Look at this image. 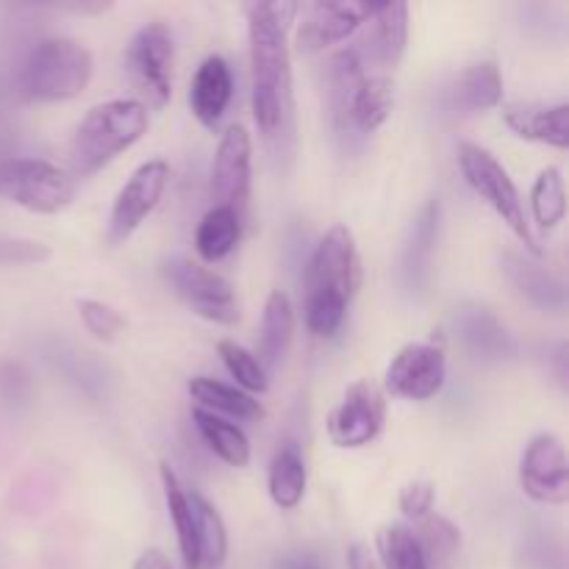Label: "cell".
Here are the masks:
<instances>
[{
	"label": "cell",
	"mask_w": 569,
	"mask_h": 569,
	"mask_svg": "<svg viewBox=\"0 0 569 569\" xmlns=\"http://www.w3.org/2000/svg\"><path fill=\"white\" fill-rule=\"evenodd\" d=\"M250 89H253V120L267 139L281 137L292 120V59H289L287 31L300 6L289 0L250 3Z\"/></svg>",
	"instance_id": "cell-1"
},
{
	"label": "cell",
	"mask_w": 569,
	"mask_h": 569,
	"mask_svg": "<svg viewBox=\"0 0 569 569\" xmlns=\"http://www.w3.org/2000/svg\"><path fill=\"white\" fill-rule=\"evenodd\" d=\"M361 287V259L348 226L328 228L306 270V326L317 337H333Z\"/></svg>",
	"instance_id": "cell-2"
},
{
	"label": "cell",
	"mask_w": 569,
	"mask_h": 569,
	"mask_svg": "<svg viewBox=\"0 0 569 569\" xmlns=\"http://www.w3.org/2000/svg\"><path fill=\"white\" fill-rule=\"evenodd\" d=\"M148 122V106L133 98L106 100L89 109L67 150V176L76 181L100 172L144 137Z\"/></svg>",
	"instance_id": "cell-3"
},
{
	"label": "cell",
	"mask_w": 569,
	"mask_h": 569,
	"mask_svg": "<svg viewBox=\"0 0 569 569\" xmlns=\"http://www.w3.org/2000/svg\"><path fill=\"white\" fill-rule=\"evenodd\" d=\"M94 59L87 44L70 37L39 39L20 70V89L28 100L56 103L78 98L89 87Z\"/></svg>",
	"instance_id": "cell-4"
},
{
	"label": "cell",
	"mask_w": 569,
	"mask_h": 569,
	"mask_svg": "<svg viewBox=\"0 0 569 569\" xmlns=\"http://www.w3.org/2000/svg\"><path fill=\"white\" fill-rule=\"evenodd\" d=\"M459 167L465 181L476 189V194L481 200H487L489 209L511 228L517 239L526 244L528 253L539 256L542 248H539L537 237H533L531 226L526 220V209H522L520 192H517L515 181L506 172V167L489 153L487 148L476 142H461L459 144Z\"/></svg>",
	"instance_id": "cell-5"
},
{
	"label": "cell",
	"mask_w": 569,
	"mask_h": 569,
	"mask_svg": "<svg viewBox=\"0 0 569 569\" xmlns=\"http://www.w3.org/2000/svg\"><path fill=\"white\" fill-rule=\"evenodd\" d=\"M0 198L33 214H59L76 198V181L44 159H3Z\"/></svg>",
	"instance_id": "cell-6"
},
{
	"label": "cell",
	"mask_w": 569,
	"mask_h": 569,
	"mask_svg": "<svg viewBox=\"0 0 569 569\" xmlns=\"http://www.w3.org/2000/svg\"><path fill=\"white\" fill-rule=\"evenodd\" d=\"M164 278L178 298L203 320L217 326H237L242 317L233 287L209 267L192 259H170L164 264Z\"/></svg>",
	"instance_id": "cell-7"
},
{
	"label": "cell",
	"mask_w": 569,
	"mask_h": 569,
	"mask_svg": "<svg viewBox=\"0 0 569 569\" xmlns=\"http://www.w3.org/2000/svg\"><path fill=\"white\" fill-rule=\"evenodd\" d=\"M172 53H176L172 31L159 20L139 28V31L133 33L131 42H128V76H131V81L137 83L139 92H142L144 98H148V103L156 106V109L167 106V100H170L172 94Z\"/></svg>",
	"instance_id": "cell-8"
},
{
	"label": "cell",
	"mask_w": 569,
	"mask_h": 569,
	"mask_svg": "<svg viewBox=\"0 0 569 569\" xmlns=\"http://www.w3.org/2000/svg\"><path fill=\"white\" fill-rule=\"evenodd\" d=\"M167 181H170V164L161 159L144 161L142 167L133 170V176L117 192L114 206H111L109 228H106V242L111 248L126 244L133 237V231L153 214L161 194H164Z\"/></svg>",
	"instance_id": "cell-9"
},
{
	"label": "cell",
	"mask_w": 569,
	"mask_h": 569,
	"mask_svg": "<svg viewBox=\"0 0 569 569\" xmlns=\"http://www.w3.org/2000/svg\"><path fill=\"white\" fill-rule=\"evenodd\" d=\"M387 420V400L372 381L350 383L345 398L328 417V437L337 448H365L381 433Z\"/></svg>",
	"instance_id": "cell-10"
},
{
	"label": "cell",
	"mask_w": 569,
	"mask_h": 569,
	"mask_svg": "<svg viewBox=\"0 0 569 569\" xmlns=\"http://www.w3.org/2000/svg\"><path fill=\"white\" fill-rule=\"evenodd\" d=\"M448 381V359L439 345L431 342H409L398 350V356L389 365L387 392L403 400H431L442 392Z\"/></svg>",
	"instance_id": "cell-11"
},
{
	"label": "cell",
	"mask_w": 569,
	"mask_h": 569,
	"mask_svg": "<svg viewBox=\"0 0 569 569\" xmlns=\"http://www.w3.org/2000/svg\"><path fill=\"white\" fill-rule=\"evenodd\" d=\"M520 487L531 500L565 506L569 500V470L565 445L556 433H539L520 461Z\"/></svg>",
	"instance_id": "cell-12"
},
{
	"label": "cell",
	"mask_w": 569,
	"mask_h": 569,
	"mask_svg": "<svg viewBox=\"0 0 569 569\" xmlns=\"http://www.w3.org/2000/svg\"><path fill=\"white\" fill-rule=\"evenodd\" d=\"M250 167H253V142L242 126H231L217 144L211 164V198L214 206H226L242 217L250 198Z\"/></svg>",
	"instance_id": "cell-13"
},
{
	"label": "cell",
	"mask_w": 569,
	"mask_h": 569,
	"mask_svg": "<svg viewBox=\"0 0 569 569\" xmlns=\"http://www.w3.org/2000/svg\"><path fill=\"white\" fill-rule=\"evenodd\" d=\"M370 3H356V0H320V3L306 9L303 22L298 31L300 53H320L328 44H337L359 31L370 20Z\"/></svg>",
	"instance_id": "cell-14"
},
{
	"label": "cell",
	"mask_w": 569,
	"mask_h": 569,
	"mask_svg": "<svg viewBox=\"0 0 569 569\" xmlns=\"http://www.w3.org/2000/svg\"><path fill=\"white\" fill-rule=\"evenodd\" d=\"M231 98L233 78L228 61L222 56H209V59L200 61L192 83H189V106H192V114L198 117L200 126L214 131L220 126Z\"/></svg>",
	"instance_id": "cell-15"
},
{
	"label": "cell",
	"mask_w": 569,
	"mask_h": 569,
	"mask_svg": "<svg viewBox=\"0 0 569 569\" xmlns=\"http://www.w3.org/2000/svg\"><path fill=\"white\" fill-rule=\"evenodd\" d=\"M365 26H370V33H367V39L361 44L370 53L372 64L383 67V70H395L398 61L403 59L406 42H409V6H376Z\"/></svg>",
	"instance_id": "cell-16"
},
{
	"label": "cell",
	"mask_w": 569,
	"mask_h": 569,
	"mask_svg": "<svg viewBox=\"0 0 569 569\" xmlns=\"http://www.w3.org/2000/svg\"><path fill=\"white\" fill-rule=\"evenodd\" d=\"M503 122L522 139L531 142L553 144L567 150L569 144V106H533V103H509L503 106Z\"/></svg>",
	"instance_id": "cell-17"
},
{
	"label": "cell",
	"mask_w": 569,
	"mask_h": 569,
	"mask_svg": "<svg viewBox=\"0 0 569 569\" xmlns=\"http://www.w3.org/2000/svg\"><path fill=\"white\" fill-rule=\"evenodd\" d=\"M295 337V309L292 298L281 289L267 298L264 317H261V333H259V365L264 372L276 370L289 353V345Z\"/></svg>",
	"instance_id": "cell-18"
},
{
	"label": "cell",
	"mask_w": 569,
	"mask_h": 569,
	"mask_svg": "<svg viewBox=\"0 0 569 569\" xmlns=\"http://www.w3.org/2000/svg\"><path fill=\"white\" fill-rule=\"evenodd\" d=\"M189 395L198 400L200 409L211 411V415H228V417H237V420L244 422H253L264 417V409H261L259 400L253 395L242 392L237 387H228V383L214 381V378H206L198 376L189 381Z\"/></svg>",
	"instance_id": "cell-19"
},
{
	"label": "cell",
	"mask_w": 569,
	"mask_h": 569,
	"mask_svg": "<svg viewBox=\"0 0 569 569\" xmlns=\"http://www.w3.org/2000/svg\"><path fill=\"white\" fill-rule=\"evenodd\" d=\"M242 237V217L226 206H211L194 231V250L203 261L217 264L237 248Z\"/></svg>",
	"instance_id": "cell-20"
},
{
	"label": "cell",
	"mask_w": 569,
	"mask_h": 569,
	"mask_svg": "<svg viewBox=\"0 0 569 569\" xmlns=\"http://www.w3.org/2000/svg\"><path fill=\"white\" fill-rule=\"evenodd\" d=\"M192 420L194 426H198L203 442L209 445V450L217 456V459L226 461L228 467L250 465V442L248 437H244L242 428L228 422L226 417L200 409V406H194L192 409Z\"/></svg>",
	"instance_id": "cell-21"
},
{
	"label": "cell",
	"mask_w": 569,
	"mask_h": 569,
	"mask_svg": "<svg viewBox=\"0 0 569 569\" xmlns=\"http://www.w3.org/2000/svg\"><path fill=\"white\" fill-rule=\"evenodd\" d=\"M270 498L278 509H298L306 495V465L298 445L283 442L270 461Z\"/></svg>",
	"instance_id": "cell-22"
},
{
	"label": "cell",
	"mask_w": 569,
	"mask_h": 569,
	"mask_svg": "<svg viewBox=\"0 0 569 569\" xmlns=\"http://www.w3.org/2000/svg\"><path fill=\"white\" fill-rule=\"evenodd\" d=\"M161 487H164L167 511H170L172 528H176L178 550H181L183 567L200 569V553H198V537H194L192 506H189L187 489L181 487V481H178L176 472L170 470V465H161Z\"/></svg>",
	"instance_id": "cell-23"
},
{
	"label": "cell",
	"mask_w": 569,
	"mask_h": 569,
	"mask_svg": "<svg viewBox=\"0 0 569 569\" xmlns=\"http://www.w3.org/2000/svg\"><path fill=\"white\" fill-rule=\"evenodd\" d=\"M189 506H192L194 517V537H198V553H200V569H217L226 561L228 556V531L222 522L220 511L209 503L200 492H189Z\"/></svg>",
	"instance_id": "cell-24"
},
{
	"label": "cell",
	"mask_w": 569,
	"mask_h": 569,
	"mask_svg": "<svg viewBox=\"0 0 569 569\" xmlns=\"http://www.w3.org/2000/svg\"><path fill=\"white\" fill-rule=\"evenodd\" d=\"M456 103L467 111H487L500 106L503 100V78L495 61H478L470 64L456 78Z\"/></svg>",
	"instance_id": "cell-25"
},
{
	"label": "cell",
	"mask_w": 569,
	"mask_h": 569,
	"mask_svg": "<svg viewBox=\"0 0 569 569\" xmlns=\"http://www.w3.org/2000/svg\"><path fill=\"white\" fill-rule=\"evenodd\" d=\"M378 556H381V569H431L411 528L400 522L383 526L378 531Z\"/></svg>",
	"instance_id": "cell-26"
},
{
	"label": "cell",
	"mask_w": 569,
	"mask_h": 569,
	"mask_svg": "<svg viewBox=\"0 0 569 569\" xmlns=\"http://www.w3.org/2000/svg\"><path fill=\"white\" fill-rule=\"evenodd\" d=\"M531 211L533 220L539 222V228L550 231V228L559 226L567 214V198H565V178H561L559 167H548V170L539 172V178L533 181L531 189Z\"/></svg>",
	"instance_id": "cell-27"
},
{
	"label": "cell",
	"mask_w": 569,
	"mask_h": 569,
	"mask_svg": "<svg viewBox=\"0 0 569 569\" xmlns=\"http://www.w3.org/2000/svg\"><path fill=\"white\" fill-rule=\"evenodd\" d=\"M415 533L417 545L422 548V553H426L428 565H445V561H450L456 556V550H459L461 545V537H459V528L453 526L450 520H445V517L439 515H428L422 517V520H417V531Z\"/></svg>",
	"instance_id": "cell-28"
},
{
	"label": "cell",
	"mask_w": 569,
	"mask_h": 569,
	"mask_svg": "<svg viewBox=\"0 0 569 569\" xmlns=\"http://www.w3.org/2000/svg\"><path fill=\"white\" fill-rule=\"evenodd\" d=\"M217 353H220L222 365L231 372V378H237L239 387L248 389V395L267 392L270 381H267L264 367L259 365V359L248 348L237 345L233 339H222V342H217Z\"/></svg>",
	"instance_id": "cell-29"
},
{
	"label": "cell",
	"mask_w": 569,
	"mask_h": 569,
	"mask_svg": "<svg viewBox=\"0 0 569 569\" xmlns=\"http://www.w3.org/2000/svg\"><path fill=\"white\" fill-rule=\"evenodd\" d=\"M437 228H439V203H431L422 209V214L415 222V237H411L409 253H406V272L411 278H420L428 270V261H431L433 242H437Z\"/></svg>",
	"instance_id": "cell-30"
},
{
	"label": "cell",
	"mask_w": 569,
	"mask_h": 569,
	"mask_svg": "<svg viewBox=\"0 0 569 569\" xmlns=\"http://www.w3.org/2000/svg\"><path fill=\"white\" fill-rule=\"evenodd\" d=\"M509 272L511 278H515L517 287L522 289V295H528L533 303L548 306V309L565 303V287H561V281H556L550 272L539 270V267H531V264H522V261L517 259L515 264L509 267Z\"/></svg>",
	"instance_id": "cell-31"
},
{
	"label": "cell",
	"mask_w": 569,
	"mask_h": 569,
	"mask_svg": "<svg viewBox=\"0 0 569 569\" xmlns=\"http://www.w3.org/2000/svg\"><path fill=\"white\" fill-rule=\"evenodd\" d=\"M78 311H81V320L87 326V331L94 339H103V342H114L117 333L126 326L122 317L109 303H100V300H78Z\"/></svg>",
	"instance_id": "cell-32"
},
{
	"label": "cell",
	"mask_w": 569,
	"mask_h": 569,
	"mask_svg": "<svg viewBox=\"0 0 569 569\" xmlns=\"http://www.w3.org/2000/svg\"><path fill=\"white\" fill-rule=\"evenodd\" d=\"M400 511L411 520H422L433 511V503H437V489L428 481H411L400 489Z\"/></svg>",
	"instance_id": "cell-33"
},
{
	"label": "cell",
	"mask_w": 569,
	"mask_h": 569,
	"mask_svg": "<svg viewBox=\"0 0 569 569\" xmlns=\"http://www.w3.org/2000/svg\"><path fill=\"white\" fill-rule=\"evenodd\" d=\"M348 569H381V565H378L376 556L370 553V548L353 545V548L348 550Z\"/></svg>",
	"instance_id": "cell-34"
},
{
	"label": "cell",
	"mask_w": 569,
	"mask_h": 569,
	"mask_svg": "<svg viewBox=\"0 0 569 569\" xmlns=\"http://www.w3.org/2000/svg\"><path fill=\"white\" fill-rule=\"evenodd\" d=\"M133 569H172V565H170V559L161 553V550L150 548V550H144L142 556H139Z\"/></svg>",
	"instance_id": "cell-35"
},
{
	"label": "cell",
	"mask_w": 569,
	"mask_h": 569,
	"mask_svg": "<svg viewBox=\"0 0 569 569\" xmlns=\"http://www.w3.org/2000/svg\"><path fill=\"white\" fill-rule=\"evenodd\" d=\"M303 569H315V567H303Z\"/></svg>",
	"instance_id": "cell-36"
}]
</instances>
